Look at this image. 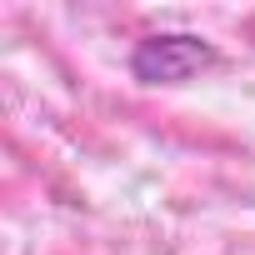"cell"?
<instances>
[{
    "instance_id": "1",
    "label": "cell",
    "mask_w": 255,
    "mask_h": 255,
    "mask_svg": "<svg viewBox=\"0 0 255 255\" xmlns=\"http://www.w3.org/2000/svg\"><path fill=\"white\" fill-rule=\"evenodd\" d=\"M210 65H220V50L205 35H190V30L145 35L130 50V75L140 85H185V80H195Z\"/></svg>"
}]
</instances>
